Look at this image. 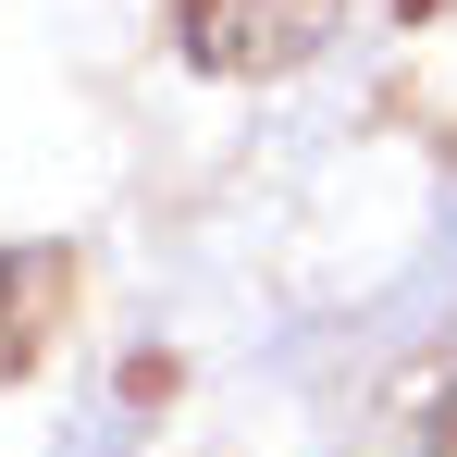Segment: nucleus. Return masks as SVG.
<instances>
[{
  "label": "nucleus",
  "instance_id": "f257e3e1",
  "mask_svg": "<svg viewBox=\"0 0 457 457\" xmlns=\"http://www.w3.org/2000/svg\"><path fill=\"white\" fill-rule=\"evenodd\" d=\"M433 457H457V395H445V408H433Z\"/></svg>",
  "mask_w": 457,
  "mask_h": 457
},
{
  "label": "nucleus",
  "instance_id": "f03ea898",
  "mask_svg": "<svg viewBox=\"0 0 457 457\" xmlns=\"http://www.w3.org/2000/svg\"><path fill=\"white\" fill-rule=\"evenodd\" d=\"M0 309H12V260H0Z\"/></svg>",
  "mask_w": 457,
  "mask_h": 457
}]
</instances>
